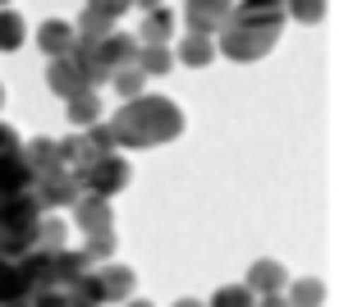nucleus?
<instances>
[{"label": "nucleus", "instance_id": "obj_24", "mask_svg": "<svg viewBox=\"0 0 362 307\" xmlns=\"http://www.w3.org/2000/svg\"><path fill=\"white\" fill-rule=\"evenodd\" d=\"M0 105H5V88H0Z\"/></svg>", "mask_w": 362, "mask_h": 307}, {"label": "nucleus", "instance_id": "obj_18", "mask_svg": "<svg viewBox=\"0 0 362 307\" xmlns=\"http://www.w3.org/2000/svg\"><path fill=\"white\" fill-rule=\"evenodd\" d=\"M211 307H257V294L247 284H230V289H216Z\"/></svg>", "mask_w": 362, "mask_h": 307}, {"label": "nucleus", "instance_id": "obj_22", "mask_svg": "<svg viewBox=\"0 0 362 307\" xmlns=\"http://www.w3.org/2000/svg\"><path fill=\"white\" fill-rule=\"evenodd\" d=\"M129 307H151V303H147V299H142V303H129Z\"/></svg>", "mask_w": 362, "mask_h": 307}, {"label": "nucleus", "instance_id": "obj_16", "mask_svg": "<svg viewBox=\"0 0 362 307\" xmlns=\"http://www.w3.org/2000/svg\"><path fill=\"white\" fill-rule=\"evenodd\" d=\"M78 253L88 257V262H106V257L115 253V234H110V229H88V243H83Z\"/></svg>", "mask_w": 362, "mask_h": 307}, {"label": "nucleus", "instance_id": "obj_9", "mask_svg": "<svg viewBox=\"0 0 362 307\" xmlns=\"http://www.w3.org/2000/svg\"><path fill=\"white\" fill-rule=\"evenodd\" d=\"M74 220H78V229H110V202L97 193H83L74 202Z\"/></svg>", "mask_w": 362, "mask_h": 307}, {"label": "nucleus", "instance_id": "obj_12", "mask_svg": "<svg viewBox=\"0 0 362 307\" xmlns=\"http://www.w3.org/2000/svg\"><path fill=\"white\" fill-rule=\"evenodd\" d=\"M216 55V37H202V33H188L184 42H179V60L193 64V69H202V64H211Z\"/></svg>", "mask_w": 362, "mask_h": 307}, {"label": "nucleus", "instance_id": "obj_19", "mask_svg": "<svg viewBox=\"0 0 362 307\" xmlns=\"http://www.w3.org/2000/svg\"><path fill=\"white\" fill-rule=\"evenodd\" d=\"M110 83H115V88L124 92V97H138V92H142V83H147V79H142V69H138V64H124V69L115 74V79H110Z\"/></svg>", "mask_w": 362, "mask_h": 307}, {"label": "nucleus", "instance_id": "obj_15", "mask_svg": "<svg viewBox=\"0 0 362 307\" xmlns=\"http://www.w3.org/2000/svg\"><path fill=\"white\" fill-rule=\"evenodd\" d=\"M321 299H326V289H321V280H312V275H303V280L289 284V307H317Z\"/></svg>", "mask_w": 362, "mask_h": 307}, {"label": "nucleus", "instance_id": "obj_5", "mask_svg": "<svg viewBox=\"0 0 362 307\" xmlns=\"http://www.w3.org/2000/svg\"><path fill=\"white\" fill-rule=\"evenodd\" d=\"M284 18V5L280 0H239L230 14V23H243V28H280Z\"/></svg>", "mask_w": 362, "mask_h": 307}, {"label": "nucleus", "instance_id": "obj_10", "mask_svg": "<svg viewBox=\"0 0 362 307\" xmlns=\"http://www.w3.org/2000/svg\"><path fill=\"white\" fill-rule=\"evenodd\" d=\"M284 284H289V271H284L280 262H257L252 271H247V289L262 294V299H266V294H280Z\"/></svg>", "mask_w": 362, "mask_h": 307}, {"label": "nucleus", "instance_id": "obj_25", "mask_svg": "<svg viewBox=\"0 0 362 307\" xmlns=\"http://www.w3.org/2000/svg\"><path fill=\"white\" fill-rule=\"evenodd\" d=\"M0 5H9V0H0Z\"/></svg>", "mask_w": 362, "mask_h": 307}, {"label": "nucleus", "instance_id": "obj_21", "mask_svg": "<svg viewBox=\"0 0 362 307\" xmlns=\"http://www.w3.org/2000/svg\"><path fill=\"white\" fill-rule=\"evenodd\" d=\"M129 5H138L142 14H147V9H160V0H129Z\"/></svg>", "mask_w": 362, "mask_h": 307}, {"label": "nucleus", "instance_id": "obj_1", "mask_svg": "<svg viewBox=\"0 0 362 307\" xmlns=\"http://www.w3.org/2000/svg\"><path fill=\"white\" fill-rule=\"evenodd\" d=\"M179 129H184V115L165 97H133L115 120H110L115 147H156V142H170Z\"/></svg>", "mask_w": 362, "mask_h": 307}, {"label": "nucleus", "instance_id": "obj_8", "mask_svg": "<svg viewBox=\"0 0 362 307\" xmlns=\"http://www.w3.org/2000/svg\"><path fill=\"white\" fill-rule=\"evenodd\" d=\"M92 275H97V289H101V307L133 294V271L129 266H106V271H92Z\"/></svg>", "mask_w": 362, "mask_h": 307}, {"label": "nucleus", "instance_id": "obj_11", "mask_svg": "<svg viewBox=\"0 0 362 307\" xmlns=\"http://www.w3.org/2000/svg\"><path fill=\"white\" fill-rule=\"evenodd\" d=\"M175 28H179V18L170 14L165 5L147 9V14H142V42H147V46H165L170 37H175Z\"/></svg>", "mask_w": 362, "mask_h": 307}, {"label": "nucleus", "instance_id": "obj_20", "mask_svg": "<svg viewBox=\"0 0 362 307\" xmlns=\"http://www.w3.org/2000/svg\"><path fill=\"white\" fill-rule=\"evenodd\" d=\"M257 307H289V303H284V294H266V299L257 303Z\"/></svg>", "mask_w": 362, "mask_h": 307}, {"label": "nucleus", "instance_id": "obj_3", "mask_svg": "<svg viewBox=\"0 0 362 307\" xmlns=\"http://www.w3.org/2000/svg\"><path fill=\"white\" fill-rule=\"evenodd\" d=\"M78 179H83V193L110 197V193H119V188L129 184V161H119L115 151H110V156H97V161H92Z\"/></svg>", "mask_w": 362, "mask_h": 307}, {"label": "nucleus", "instance_id": "obj_23", "mask_svg": "<svg viewBox=\"0 0 362 307\" xmlns=\"http://www.w3.org/2000/svg\"><path fill=\"white\" fill-rule=\"evenodd\" d=\"M175 307H202V303H175Z\"/></svg>", "mask_w": 362, "mask_h": 307}, {"label": "nucleus", "instance_id": "obj_4", "mask_svg": "<svg viewBox=\"0 0 362 307\" xmlns=\"http://www.w3.org/2000/svg\"><path fill=\"white\" fill-rule=\"evenodd\" d=\"M230 9H234V0H188L184 5V28L188 33H202V37H216L225 23H230Z\"/></svg>", "mask_w": 362, "mask_h": 307}, {"label": "nucleus", "instance_id": "obj_6", "mask_svg": "<svg viewBox=\"0 0 362 307\" xmlns=\"http://www.w3.org/2000/svg\"><path fill=\"white\" fill-rule=\"evenodd\" d=\"M46 79H51V88L60 92L64 101L78 97V92H92V88H88V74L78 69V60H74V55H60V60H51V74H46Z\"/></svg>", "mask_w": 362, "mask_h": 307}, {"label": "nucleus", "instance_id": "obj_2", "mask_svg": "<svg viewBox=\"0 0 362 307\" xmlns=\"http://www.w3.org/2000/svg\"><path fill=\"white\" fill-rule=\"evenodd\" d=\"M280 37V28H243V23H225L221 28V51L234 55V60H257L266 55Z\"/></svg>", "mask_w": 362, "mask_h": 307}, {"label": "nucleus", "instance_id": "obj_7", "mask_svg": "<svg viewBox=\"0 0 362 307\" xmlns=\"http://www.w3.org/2000/svg\"><path fill=\"white\" fill-rule=\"evenodd\" d=\"M74 42H78V33H74L64 18H51V23H42L37 28V46H42L51 60H60V55H69L74 51Z\"/></svg>", "mask_w": 362, "mask_h": 307}, {"label": "nucleus", "instance_id": "obj_17", "mask_svg": "<svg viewBox=\"0 0 362 307\" xmlns=\"http://www.w3.org/2000/svg\"><path fill=\"white\" fill-rule=\"evenodd\" d=\"M23 18L14 14V9H0V51H14V46H23Z\"/></svg>", "mask_w": 362, "mask_h": 307}, {"label": "nucleus", "instance_id": "obj_13", "mask_svg": "<svg viewBox=\"0 0 362 307\" xmlns=\"http://www.w3.org/2000/svg\"><path fill=\"white\" fill-rule=\"evenodd\" d=\"M133 64L142 69V79H160V74L175 64V55L165 51V46H138V55H133Z\"/></svg>", "mask_w": 362, "mask_h": 307}, {"label": "nucleus", "instance_id": "obj_14", "mask_svg": "<svg viewBox=\"0 0 362 307\" xmlns=\"http://www.w3.org/2000/svg\"><path fill=\"white\" fill-rule=\"evenodd\" d=\"M97 120H101V97H97V92H78V97H69V124L92 129Z\"/></svg>", "mask_w": 362, "mask_h": 307}]
</instances>
